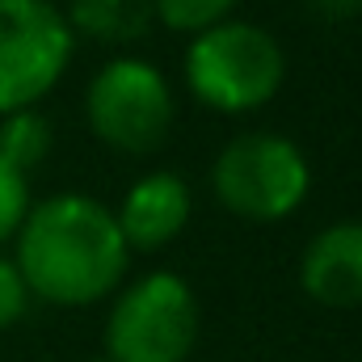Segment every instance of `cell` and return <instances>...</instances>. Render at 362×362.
Here are the masks:
<instances>
[{
	"label": "cell",
	"mask_w": 362,
	"mask_h": 362,
	"mask_svg": "<svg viewBox=\"0 0 362 362\" xmlns=\"http://www.w3.org/2000/svg\"><path fill=\"white\" fill-rule=\"evenodd\" d=\"M127 253L131 249L105 202L89 194H55L30 206L25 223L17 228L13 266L30 295L59 308H81L118 286Z\"/></svg>",
	"instance_id": "1"
},
{
	"label": "cell",
	"mask_w": 362,
	"mask_h": 362,
	"mask_svg": "<svg viewBox=\"0 0 362 362\" xmlns=\"http://www.w3.org/2000/svg\"><path fill=\"white\" fill-rule=\"evenodd\" d=\"M286 55L270 30L253 21H219L185 47V85L219 114H249L282 89Z\"/></svg>",
	"instance_id": "2"
},
{
	"label": "cell",
	"mask_w": 362,
	"mask_h": 362,
	"mask_svg": "<svg viewBox=\"0 0 362 362\" xmlns=\"http://www.w3.org/2000/svg\"><path fill=\"white\" fill-rule=\"evenodd\" d=\"M215 198L249 219V223H274L303 206L312 169L295 139L274 131H249L236 135L211 165Z\"/></svg>",
	"instance_id": "3"
},
{
	"label": "cell",
	"mask_w": 362,
	"mask_h": 362,
	"mask_svg": "<svg viewBox=\"0 0 362 362\" xmlns=\"http://www.w3.org/2000/svg\"><path fill=\"white\" fill-rule=\"evenodd\" d=\"M198 341V299L173 270L135 278L110 308V362H185Z\"/></svg>",
	"instance_id": "4"
},
{
	"label": "cell",
	"mask_w": 362,
	"mask_h": 362,
	"mask_svg": "<svg viewBox=\"0 0 362 362\" xmlns=\"http://www.w3.org/2000/svg\"><path fill=\"white\" fill-rule=\"evenodd\" d=\"M85 114L101 144L144 156L156 152L173 127V89L156 64L118 55L89 81Z\"/></svg>",
	"instance_id": "5"
},
{
	"label": "cell",
	"mask_w": 362,
	"mask_h": 362,
	"mask_svg": "<svg viewBox=\"0 0 362 362\" xmlns=\"http://www.w3.org/2000/svg\"><path fill=\"white\" fill-rule=\"evenodd\" d=\"M72 25L51 0H0V118L34 110L72 64Z\"/></svg>",
	"instance_id": "6"
},
{
	"label": "cell",
	"mask_w": 362,
	"mask_h": 362,
	"mask_svg": "<svg viewBox=\"0 0 362 362\" xmlns=\"http://www.w3.org/2000/svg\"><path fill=\"white\" fill-rule=\"evenodd\" d=\"M299 282L325 308L362 303V219H341L316 232L303 249Z\"/></svg>",
	"instance_id": "7"
},
{
	"label": "cell",
	"mask_w": 362,
	"mask_h": 362,
	"mask_svg": "<svg viewBox=\"0 0 362 362\" xmlns=\"http://www.w3.org/2000/svg\"><path fill=\"white\" fill-rule=\"evenodd\" d=\"M114 219H118V232H122L127 249L156 253L173 236H181V228L189 223V185L169 169L148 173L127 189Z\"/></svg>",
	"instance_id": "8"
},
{
	"label": "cell",
	"mask_w": 362,
	"mask_h": 362,
	"mask_svg": "<svg viewBox=\"0 0 362 362\" xmlns=\"http://www.w3.org/2000/svg\"><path fill=\"white\" fill-rule=\"evenodd\" d=\"M72 34H89L97 42H135L148 34L152 4L148 0H72L68 4Z\"/></svg>",
	"instance_id": "9"
},
{
	"label": "cell",
	"mask_w": 362,
	"mask_h": 362,
	"mask_svg": "<svg viewBox=\"0 0 362 362\" xmlns=\"http://www.w3.org/2000/svg\"><path fill=\"white\" fill-rule=\"evenodd\" d=\"M51 152V122L38 110H13L0 118V160L17 173H30Z\"/></svg>",
	"instance_id": "10"
},
{
	"label": "cell",
	"mask_w": 362,
	"mask_h": 362,
	"mask_svg": "<svg viewBox=\"0 0 362 362\" xmlns=\"http://www.w3.org/2000/svg\"><path fill=\"white\" fill-rule=\"evenodd\" d=\"M152 13L169 25V30H185V34H202L219 21H228V13L240 0H148Z\"/></svg>",
	"instance_id": "11"
},
{
	"label": "cell",
	"mask_w": 362,
	"mask_h": 362,
	"mask_svg": "<svg viewBox=\"0 0 362 362\" xmlns=\"http://www.w3.org/2000/svg\"><path fill=\"white\" fill-rule=\"evenodd\" d=\"M30 215V185L25 173H17L13 165L0 160V245L17 236V228Z\"/></svg>",
	"instance_id": "12"
},
{
	"label": "cell",
	"mask_w": 362,
	"mask_h": 362,
	"mask_svg": "<svg viewBox=\"0 0 362 362\" xmlns=\"http://www.w3.org/2000/svg\"><path fill=\"white\" fill-rule=\"evenodd\" d=\"M25 308H30V291H25L21 274L8 257H0V329L17 325L25 316Z\"/></svg>",
	"instance_id": "13"
},
{
	"label": "cell",
	"mask_w": 362,
	"mask_h": 362,
	"mask_svg": "<svg viewBox=\"0 0 362 362\" xmlns=\"http://www.w3.org/2000/svg\"><path fill=\"white\" fill-rule=\"evenodd\" d=\"M308 8L325 21H346V17H362V0H308Z\"/></svg>",
	"instance_id": "14"
},
{
	"label": "cell",
	"mask_w": 362,
	"mask_h": 362,
	"mask_svg": "<svg viewBox=\"0 0 362 362\" xmlns=\"http://www.w3.org/2000/svg\"><path fill=\"white\" fill-rule=\"evenodd\" d=\"M97 362H110V358H97Z\"/></svg>",
	"instance_id": "15"
}]
</instances>
